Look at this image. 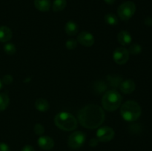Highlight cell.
<instances>
[{
	"label": "cell",
	"mask_w": 152,
	"mask_h": 151,
	"mask_svg": "<svg viewBox=\"0 0 152 151\" xmlns=\"http://www.w3.org/2000/svg\"><path fill=\"white\" fill-rule=\"evenodd\" d=\"M79 123L83 127L90 130L96 129L105 121V113L97 105H88L82 108L77 114Z\"/></svg>",
	"instance_id": "6da1fadb"
},
{
	"label": "cell",
	"mask_w": 152,
	"mask_h": 151,
	"mask_svg": "<svg viewBox=\"0 0 152 151\" xmlns=\"http://www.w3.org/2000/svg\"><path fill=\"white\" fill-rule=\"evenodd\" d=\"M120 114L126 121H134L140 117L142 108L137 102L134 101H127L121 106Z\"/></svg>",
	"instance_id": "7a4b0ae2"
},
{
	"label": "cell",
	"mask_w": 152,
	"mask_h": 151,
	"mask_svg": "<svg viewBox=\"0 0 152 151\" xmlns=\"http://www.w3.org/2000/svg\"><path fill=\"white\" fill-rule=\"evenodd\" d=\"M54 123L56 127L65 131H73L77 127V120L71 113H59L55 115Z\"/></svg>",
	"instance_id": "3957f363"
},
{
	"label": "cell",
	"mask_w": 152,
	"mask_h": 151,
	"mask_svg": "<svg viewBox=\"0 0 152 151\" xmlns=\"http://www.w3.org/2000/svg\"><path fill=\"white\" fill-rule=\"evenodd\" d=\"M122 103V96L115 90L105 92L102 98V107L107 111L113 112L118 109Z\"/></svg>",
	"instance_id": "277c9868"
},
{
	"label": "cell",
	"mask_w": 152,
	"mask_h": 151,
	"mask_svg": "<svg viewBox=\"0 0 152 151\" xmlns=\"http://www.w3.org/2000/svg\"><path fill=\"white\" fill-rule=\"evenodd\" d=\"M136 12V5L133 1H127L119 6L117 9V14L120 19L127 21L130 19Z\"/></svg>",
	"instance_id": "5b68a950"
},
{
	"label": "cell",
	"mask_w": 152,
	"mask_h": 151,
	"mask_svg": "<svg viewBox=\"0 0 152 151\" xmlns=\"http://www.w3.org/2000/svg\"><path fill=\"white\" fill-rule=\"evenodd\" d=\"M86 140V136L83 132L75 131L68 137V147L73 150H78L84 144Z\"/></svg>",
	"instance_id": "8992f818"
},
{
	"label": "cell",
	"mask_w": 152,
	"mask_h": 151,
	"mask_svg": "<svg viewBox=\"0 0 152 151\" xmlns=\"http://www.w3.org/2000/svg\"><path fill=\"white\" fill-rule=\"evenodd\" d=\"M114 130L111 127L105 126L99 128L96 132V139L100 142H108L114 137Z\"/></svg>",
	"instance_id": "52a82bcc"
},
{
	"label": "cell",
	"mask_w": 152,
	"mask_h": 151,
	"mask_svg": "<svg viewBox=\"0 0 152 151\" xmlns=\"http://www.w3.org/2000/svg\"><path fill=\"white\" fill-rule=\"evenodd\" d=\"M113 59L118 65H125L129 59V50L123 47H117L113 53Z\"/></svg>",
	"instance_id": "ba28073f"
},
{
	"label": "cell",
	"mask_w": 152,
	"mask_h": 151,
	"mask_svg": "<svg viewBox=\"0 0 152 151\" xmlns=\"http://www.w3.org/2000/svg\"><path fill=\"white\" fill-rule=\"evenodd\" d=\"M77 41L85 47H91L94 44V37L88 31H83L77 36Z\"/></svg>",
	"instance_id": "9c48e42d"
},
{
	"label": "cell",
	"mask_w": 152,
	"mask_h": 151,
	"mask_svg": "<svg viewBox=\"0 0 152 151\" xmlns=\"http://www.w3.org/2000/svg\"><path fill=\"white\" fill-rule=\"evenodd\" d=\"M38 145L44 150H50L54 147V141L48 136H41L38 139Z\"/></svg>",
	"instance_id": "30bf717a"
},
{
	"label": "cell",
	"mask_w": 152,
	"mask_h": 151,
	"mask_svg": "<svg viewBox=\"0 0 152 151\" xmlns=\"http://www.w3.org/2000/svg\"><path fill=\"white\" fill-rule=\"evenodd\" d=\"M119 88L120 89L122 93L125 94H130L134 91L136 88V84L132 79H126L122 81Z\"/></svg>",
	"instance_id": "8fae6325"
},
{
	"label": "cell",
	"mask_w": 152,
	"mask_h": 151,
	"mask_svg": "<svg viewBox=\"0 0 152 151\" xmlns=\"http://www.w3.org/2000/svg\"><path fill=\"white\" fill-rule=\"evenodd\" d=\"M117 40L121 45L127 46L132 42V37L129 32L126 30H122L117 34Z\"/></svg>",
	"instance_id": "7c38bea8"
},
{
	"label": "cell",
	"mask_w": 152,
	"mask_h": 151,
	"mask_svg": "<svg viewBox=\"0 0 152 151\" xmlns=\"http://www.w3.org/2000/svg\"><path fill=\"white\" fill-rule=\"evenodd\" d=\"M13 36V33L10 28L7 26L0 27V41L7 42L10 41Z\"/></svg>",
	"instance_id": "4fadbf2b"
},
{
	"label": "cell",
	"mask_w": 152,
	"mask_h": 151,
	"mask_svg": "<svg viewBox=\"0 0 152 151\" xmlns=\"http://www.w3.org/2000/svg\"><path fill=\"white\" fill-rule=\"evenodd\" d=\"M34 3L36 8L42 12L48 11L51 7L50 0H34Z\"/></svg>",
	"instance_id": "5bb4252c"
},
{
	"label": "cell",
	"mask_w": 152,
	"mask_h": 151,
	"mask_svg": "<svg viewBox=\"0 0 152 151\" xmlns=\"http://www.w3.org/2000/svg\"><path fill=\"white\" fill-rule=\"evenodd\" d=\"M78 25L74 21H68L65 25V31L68 35L75 36L78 33Z\"/></svg>",
	"instance_id": "9a60e30c"
},
{
	"label": "cell",
	"mask_w": 152,
	"mask_h": 151,
	"mask_svg": "<svg viewBox=\"0 0 152 151\" xmlns=\"http://www.w3.org/2000/svg\"><path fill=\"white\" fill-rule=\"evenodd\" d=\"M107 80H108L110 85H111V87H114V88L120 87V84H121L122 81H123V78H122L120 76L114 75V74L108 75V76H107Z\"/></svg>",
	"instance_id": "2e32d148"
},
{
	"label": "cell",
	"mask_w": 152,
	"mask_h": 151,
	"mask_svg": "<svg viewBox=\"0 0 152 151\" xmlns=\"http://www.w3.org/2000/svg\"><path fill=\"white\" fill-rule=\"evenodd\" d=\"M35 107L40 112H46L47 110H48L50 105H49L48 102L46 99L40 98V99L36 100Z\"/></svg>",
	"instance_id": "e0dca14e"
},
{
	"label": "cell",
	"mask_w": 152,
	"mask_h": 151,
	"mask_svg": "<svg viewBox=\"0 0 152 151\" xmlns=\"http://www.w3.org/2000/svg\"><path fill=\"white\" fill-rule=\"evenodd\" d=\"M67 4L66 0H54L52 4V9L54 12H59L65 8Z\"/></svg>",
	"instance_id": "ac0fdd59"
},
{
	"label": "cell",
	"mask_w": 152,
	"mask_h": 151,
	"mask_svg": "<svg viewBox=\"0 0 152 151\" xmlns=\"http://www.w3.org/2000/svg\"><path fill=\"white\" fill-rule=\"evenodd\" d=\"M10 102L8 95L4 93H0V111H3L7 107Z\"/></svg>",
	"instance_id": "d6986e66"
},
{
	"label": "cell",
	"mask_w": 152,
	"mask_h": 151,
	"mask_svg": "<svg viewBox=\"0 0 152 151\" xmlns=\"http://www.w3.org/2000/svg\"><path fill=\"white\" fill-rule=\"evenodd\" d=\"M105 22L109 25H116L118 24V18L114 13H108L105 16Z\"/></svg>",
	"instance_id": "ffe728a7"
},
{
	"label": "cell",
	"mask_w": 152,
	"mask_h": 151,
	"mask_svg": "<svg viewBox=\"0 0 152 151\" xmlns=\"http://www.w3.org/2000/svg\"><path fill=\"white\" fill-rule=\"evenodd\" d=\"M94 89L98 93H103L107 89V84L103 81H97L94 83Z\"/></svg>",
	"instance_id": "44dd1931"
},
{
	"label": "cell",
	"mask_w": 152,
	"mask_h": 151,
	"mask_svg": "<svg viewBox=\"0 0 152 151\" xmlns=\"http://www.w3.org/2000/svg\"><path fill=\"white\" fill-rule=\"evenodd\" d=\"M129 53L133 55H137L142 51V47L139 44H133L129 47Z\"/></svg>",
	"instance_id": "7402d4cb"
},
{
	"label": "cell",
	"mask_w": 152,
	"mask_h": 151,
	"mask_svg": "<svg viewBox=\"0 0 152 151\" xmlns=\"http://www.w3.org/2000/svg\"><path fill=\"white\" fill-rule=\"evenodd\" d=\"M4 51L8 55H13L16 52V46L13 43H7L4 46Z\"/></svg>",
	"instance_id": "603a6c76"
},
{
	"label": "cell",
	"mask_w": 152,
	"mask_h": 151,
	"mask_svg": "<svg viewBox=\"0 0 152 151\" xmlns=\"http://www.w3.org/2000/svg\"><path fill=\"white\" fill-rule=\"evenodd\" d=\"M34 131L37 136H42L43 133H45V128L43 127L42 124H39V123H37L34 125Z\"/></svg>",
	"instance_id": "cb8c5ba5"
},
{
	"label": "cell",
	"mask_w": 152,
	"mask_h": 151,
	"mask_svg": "<svg viewBox=\"0 0 152 151\" xmlns=\"http://www.w3.org/2000/svg\"><path fill=\"white\" fill-rule=\"evenodd\" d=\"M65 46L68 50H74L77 47V40L71 38L65 42Z\"/></svg>",
	"instance_id": "d4e9b609"
},
{
	"label": "cell",
	"mask_w": 152,
	"mask_h": 151,
	"mask_svg": "<svg viewBox=\"0 0 152 151\" xmlns=\"http://www.w3.org/2000/svg\"><path fill=\"white\" fill-rule=\"evenodd\" d=\"M13 77L11 75H5L2 78V82L4 83L5 84H10L13 82Z\"/></svg>",
	"instance_id": "484cf974"
},
{
	"label": "cell",
	"mask_w": 152,
	"mask_h": 151,
	"mask_svg": "<svg viewBox=\"0 0 152 151\" xmlns=\"http://www.w3.org/2000/svg\"><path fill=\"white\" fill-rule=\"evenodd\" d=\"M0 151H10V147L7 144L1 142L0 143Z\"/></svg>",
	"instance_id": "4316f807"
},
{
	"label": "cell",
	"mask_w": 152,
	"mask_h": 151,
	"mask_svg": "<svg viewBox=\"0 0 152 151\" xmlns=\"http://www.w3.org/2000/svg\"><path fill=\"white\" fill-rule=\"evenodd\" d=\"M98 142H99V141H98V139H96V138H94V139H91L90 141H89V145H90L91 147H96V145L98 144Z\"/></svg>",
	"instance_id": "83f0119b"
},
{
	"label": "cell",
	"mask_w": 152,
	"mask_h": 151,
	"mask_svg": "<svg viewBox=\"0 0 152 151\" xmlns=\"http://www.w3.org/2000/svg\"><path fill=\"white\" fill-rule=\"evenodd\" d=\"M21 151H35L34 147L31 146V145H25L23 147V148L22 149Z\"/></svg>",
	"instance_id": "f1b7e54d"
},
{
	"label": "cell",
	"mask_w": 152,
	"mask_h": 151,
	"mask_svg": "<svg viewBox=\"0 0 152 151\" xmlns=\"http://www.w3.org/2000/svg\"><path fill=\"white\" fill-rule=\"evenodd\" d=\"M105 3H107L108 4H113L115 2V0H104Z\"/></svg>",
	"instance_id": "f546056e"
},
{
	"label": "cell",
	"mask_w": 152,
	"mask_h": 151,
	"mask_svg": "<svg viewBox=\"0 0 152 151\" xmlns=\"http://www.w3.org/2000/svg\"><path fill=\"white\" fill-rule=\"evenodd\" d=\"M1 87H2V81H1V80L0 79V90L1 89Z\"/></svg>",
	"instance_id": "4dcf8cb0"
}]
</instances>
